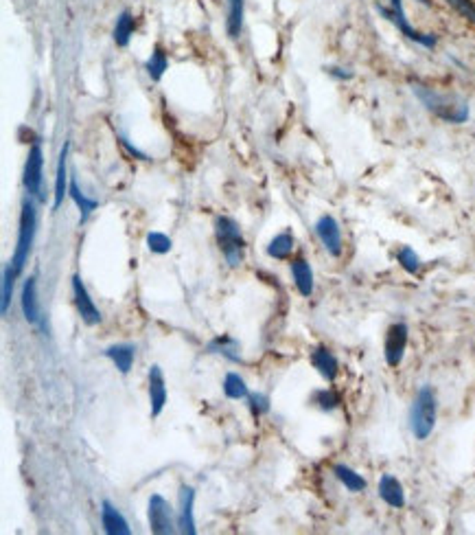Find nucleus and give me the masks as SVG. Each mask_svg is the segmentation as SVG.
I'll return each instance as SVG.
<instances>
[{
    "label": "nucleus",
    "mask_w": 475,
    "mask_h": 535,
    "mask_svg": "<svg viewBox=\"0 0 475 535\" xmlns=\"http://www.w3.org/2000/svg\"><path fill=\"white\" fill-rule=\"evenodd\" d=\"M414 97L425 105V110H430L432 115L447 123H465L469 119V103L455 94H445L438 92L432 86H425L421 82H409Z\"/></svg>",
    "instance_id": "nucleus-1"
},
{
    "label": "nucleus",
    "mask_w": 475,
    "mask_h": 535,
    "mask_svg": "<svg viewBox=\"0 0 475 535\" xmlns=\"http://www.w3.org/2000/svg\"><path fill=\"white\" fill-rule=\"evenodd\" d=\"M436 417H438V400L432 386H421L414 404L409 408V430L419 441L430 439V434L436 428Z\"/></svg>",
    "instance_id": "nucleus-2"
},
{
    "label": "nucleus",
    "mask_w": 475,
    "mask_h": 535,
    "mask_svg": "<svg viewBox=\"0 0 475 535\" xmlns=\"http://www.w3.org/2000/svg\"><path fill=\"white\" fill-rule=\"evenodd\" d=\"M36 226H38V211H36V204L27 200L24 207H22V215H20V230H18V244H15L13 250V257L9 261V265L13 268L15 274H22L24 270V263L29 261L31 255V246H33L36 240Z\"/></svg>",
    "instance_id": "nucleus-3"
},
{
    "label": "nucleus",
    "mask_w": 475,
    "mask_h": 535,
    "mask_svg": "<svg viewBox=\"0 0 475 535\" xmlns=\"http://www.w3.org/2000/svg\"><path fill=\"white\" fill-rule=\"evenodd\" d=\"M215 233H217L219 248H221V253H224L228 265L236 268L243 261V250H246V242H243L239 224H236L232 217L221 215L215 219Z\"/></svg>",
    "instance_id": "nucleus-4"
},
{
    "label": "nucleus",
    "mask_w": 475,
    "mask_h": 535,
    "mask_svg": "<svg viewBox=\"0 0 475 535\" xmlns=\"http://www.w3.org/2000/svg\"><path fill=\"white\" fill-rule=\"evenodd\" d=\"M377 11L382 13L386 20H390L394 27H397L401 31V36H405L407 40L425 46V49H434V46L438 44V38L434 34H421V31H416L414 27L407 22V15H405V9H403V0H390V9L384 7V5H377Z\"/></svg>",
    "instance_id": "nucleus-5"
},
{
    "label": "nucleus",
    "mask_w": 475,
    "mask_h": 535,
    "mask_svg": "<svg viewBox=\"0 0 475 535\" xmlns=\"http://www.w3.org/2000/svg\"><path fill=\"white\" fill-rule=\"evenodd\" d=\"M147 520H149V529L156 535H171L176 531V520H173V509L169 502L160 496L153 494L149 498V507H147Z\"/></svg>",
    "instance_id": "nucleus-6"
},
{
    "label": "nucleus",
    "mask_w": 475,
    "mask_h": 535,
    "mask_svg": "<svg viewBox=\"0 0 475 535\" xmlns=\"http://www.w3.org/2000/svg\"><path fill=\"white\" fill-rule=\"evenodd\" d=\"M407 336H409V329L405 323L390 325L388 334H386V344H384V356H386L388 367L397 369L403 362V356L407 349Z\"/></svg>",
    "instance_id": "nucleus-7"
},
{
    "label": "nucleus",
    "mask_w": 475,
    "mask_h": 535,
    "mask_svg": "<svg viewBox=\"0 0 475 535\" xmlns=\"http://www.w3.org/2000/svg\"><path fill=\"white\" fill-rule=\"evenodd\" d=\"M42 169H44V154H42V147L36 143L33 147L29 149V156H27V163H24V189L29 196H36L42 200Z\"/></svg>",
    "instance_id": "nucleus-8"
},
{
    "label": "nucleus",
    "mask_w": 475,
    "mask_h": 535,
    "mask_svg": "<svg viewBox=\"0 0 475 535\" xmlns=\"http://www.w3.org/2000/svg\"><path fill=\"white\" fill-rule=\"evenodd\" d=\"M315 235H318V240L322 242L324 250L331 257L342 255V230L333 215H322L315 222Z\"/></svg>",
    "instance_id": "nucleus-9"
},
{
    "label": "nucleus",
    "mask_w": 475,
    "mask_h": 535,
    "mask_svg": "<svg viewBox=\"0 0 475 535\" xmlns=\"http://www.w3.org/2000/svg\"><path fill=\"white\" fill-rule=\"evenodd\" d=\"M73 296H75V307L79 312V316L86 325H99L101 323V312L94 305V301L90 298L82 277H73Z\"/></svg>",
    "instance_id": "nucleus-10"
},
{
    "label": "nucleus",
    "mask_w": 475,
    "mask_h": 535,
    "mask_svg": "<svg viewBox=\"0 0 475 535\" xmlns=\"http://www.w3.org/2000/svg\"><path fill=\"white\" fill-rule=\"evenodd\" d=\"M149 404H151V417H160L163 408L167 404V384L163 369L153 365L149 369Z\"/></svg>",
    "instance_id": "nucleus-11"
},
{
    "label": "nucleus",
    "mask_w": 475,
    "mask_h": 535,
    "mask_svg": "<svg viewBox=\"0 0 475 535\" xmlns=\"http://www.w3.org/2000/svg\"><path fill=\"white\" fill-rule=\"evenodd\" d=\"M193 505H195V490L184 485L180 490V513H178V531L184 535H195V518H193Z\"/></svg>",
    "instance_id": "nucleus-12"
},
{
    "label": "nucleus",
    "mask_w": 475,
    "mask_h": 535,
    "mask_svg": "<svg viewBox=\"0 0 475 535\" xmlns=\"http://www.w3.org/2000/svg\"><path fill=\"white\" fill-rule=\"evenodd\" d=\"M379 498L392 509H403L405 507V492H403L401 481L392 474H384L379 478Z\"/></svg>",
    "instance_id": "nucleus-13"
},
{
    "label": "nucleus",
    "mask_w": 475,
    "mask_h": 535,
    "mask_svg": "<svg viewBox=\"0 0 475 535\" xmlns=\"http://www.w3.org/2000/svg\"><path fill=\"white\" fill-rule=\"evenodd\" d=\"M101 525L107 535H130L132 533L128 520H125L123 513L110 500L101 502Z\"/></svg>",
    "instance_id": "nucleus-14"
},
{
    "label": "nucleus",
    "mask_w": 475,
    "mask_h": 535,
    "mask_svg": "<svg viewBox=\"0 0 475 535\" xmlns=\"http://www.w3.org/2000/svg\"><path fill=\"white\" fill-rule=\"evenodd\" d=\"M22 314L29 325H40V303H38V283L36 277H29L22 288Z\"/></svg>",
    "instance_id": "nucleus-15"
},
{
    "label": "nucleus",
    "mask_w": 475,
    "mask_h": 535,
    "mask_svg": "<svg viewBox=\"0 0 475 535\" xmlns=\"http://www.w3.org/2000/svg\"><path fill=\"white\" fill-rule=\"evenodd\" d=\"M311 365L326 382H335V377L340 373V362L326 347H318L311 351Z\"/></svg>",
    "instance_id": "nucleus-16"
},
{
    "label": "nucleus",
    "mask_w": 475,
    "mask_h": 535,
    "mask_svg": "<svg viewBox=\"0 0 475 535\" xmlns=\"http://www.w3.org/2000/svg\"><path fill=\"white\" fill-rule=\"evenodd\" d=\"M68 149L70 143H64L59 154V163H57V176H55V198H53V209H59V204L64 202V196H68Z\"/></svg>",
    "instance_id": "nucleus-17"
},
{
    "label": "nucleus",
    "mask_w": 475,
    "mask_h": 535,
    "mask_svg": "<svg viewBox=\"0 0 475 535\" xmlns=\"http://www.w3.org/2000/svg\"><path fill=\"white\" fill-rule=\"evenodd\" d=\"M289 268H292V277H294V283H296L300 296L309 298L313 294V270H311V265L305 259H294L289 263Z\"/></svg>",
    "instance_id": "nucleus-18"
},
{
    "label": "nucleus",
    "mask_w": 475,
    "mask_h": 535,
    "mask_svg": "<svg viewBox=\"0 0 475 535\" xmlns=\"http://www.w3.org/2000/svg\"><path fill=\"white\" fill-rule=\"evenodd\" d=\"M134 356H136V349L132 347V344H112V347L105 349V358H110L114 362V367L123 373L128 375L134 367Z\"/></svg>",
    "instance_id": "nucleus-19"
},
{
    "label": "nucleus",
    "mask_w": 475,
    "mask_h": 535,
    "mask_svg": "<svg viewBox=\"0 0 475 535\" xmlns=\"http://www.w3.org/2000/svg\"><path fill=\"white\" fill-rule=\"evenodd\" d=\"M333 474H335V478L346 487L348 492L359 494V492L366 490V478H363L361 474H357V471H355L353 467H348V465H344V463H338V465L333 467Z\"/></svg>",
    "instance_id": "nucleus-20"
},
{
    "label": "nucleus",
    "mask_w": 475,
    "mask_h": 535,
    "mask_svg": "<svg viewBox=\"0 0 475 535\" xmlns=\"http://www.w3.org/2000/svg\"><path fill=\"white\" fill-rule=\"evenodd\" d=\"M292 253H294V235L292 233H278L270 242V246H267V255L278 261L289 259Z\"/></svg>",
    "instance_id": "nucleus-21"
},
{
    "label": "nucleus",
    "mask_w": 475,
    "mask_h": 535,
    "mask_svg": "<svg viewBox=\"0 0 475 535\" xmlns=\"http://www.w3.org/2000/svg\"><path fill=\"white\" fill-rule=\"evenodd\" d=\"M209 351H211V353H219V356H224V358H226V360H230V362H241V356H239V342H236L234 338H230V336H217L215 340H211Z\"/></svg>",
    "instance_id": "nucleus-22"
},
{
    "label": "nucleus",
    "mask_w": 475,
    "mask_h": 535,
    "mask_svg": "<svg viewBox=\"0 0 475 535\" xmlns=\"http://www.w3.org/2000/svg\"><path fill=\"white\" fill-rule=\"evenodd\" d=\"M134 29H136L134 15L130 11H121V15L116 18V27H114V42H116V46L125 49V46L130 44L132 36H134Z\"/></svg>",
    "instance_id": "nucleus-23"
},
{
    "label": "nucleus",
    "mask_w": 475,
    "mask_h": 535,
    "mask_svg": "<svg viewBox=\"0 0 475 535\" xmlns=\"http://www.w3.org/2000/svg\"><path fill=\"white\" fill-rule=\"evenodd\" d=\"M243 29V0H228V18H226V31L232 40L241 36Z\"/></svg>",
    "instance_id": "nucleus-24"
},
{
    "label": "nucleus",
    "mask_w": 475,
    "mask_h": 535,
    "mask_svg": "<svg viewBox=\"0 0 475 535\" xmlns=\"http://www.w3.org/2000/svg\"><path fill=\"white\" fill-rule=\"evenodd\" d=\"M68 196H70V198H73V202L77 204V209H79V219H82V222H86V219L90 217V213L99 207V202H97V200H90V198H86V196L82 193V189H79V184H77L75 180H70Z\"/></svg>",
    "instance_id": "nucleus-25"
},
{
    "label": "nucleus",
    "mask_w": 475,
    "mask_h": 535,
    "mask_svg": "<svg viewBox=\"0 0 475 535\" xmlns=\"http://www.w3.org/2000/svg\"><path fill=\"white\" fill-rule=\"evenodd\" d=\"M145 68H147V75L151 77L153 82H160L163 80V75L169 68V59H167V53L160 49V46H156V49H153V53L147 59V66Z\"/></svg>",
    "instance_id": "nucleus-26"
},
{
    "label": "nucleus",
    "mask_w": 475,
    "mask_h": 535,
    "mask_svg": "<svg viewBox=\"0 0 475 535\" xmlns=\"http://www.w3.org/2000/svg\"><path fill=\"white\" fill-rule=\"evenodd\" d=\"M224 393H226V397H230V400H248L250 397V390L246 386V380L239 373H228L226 375Z\"/></svg>",
    "instance_id": "nucleus-27"
},
{
    "label": "nucleus",
    "mask_w": 475,
    "mask_h": 535,
    "mask_svg": "<svg viewBox=\"0 0 475 535\" xmlns=\"http://www.w3.org/2000/svg\"><path fill=\"white\" fill-rule=\"evenodd\" d=\"M313 404L318 406L320 411L331 413V411H335V408H340L342 400H340V395L333 388H322V390H315L313 393Z\"/></svg>",
    "instance_id": "nucleus-28"
},
{
    "label": "nucleus",
    "mask_w": 475,
    "mask_h": 535,
    "mask_svg": "<svg viewBox=\"0 0 475 535\" xmlns=\"http://www.w3.org/2000/svg\"><path fill=\"white\" fill-rule=\"evenodd\" d=\"M397 259H399L401 268H403V270H405L407 274H419V272H421V257L414 253V248L403 246V248L399 250Z\"/></svg>",
    "instance_id": "nucleus-29"
},
{
    "label": "nucleus",
    "mask_w": 475,
    "mask_h": 535,
    "mask_svg": "<svg viewBox=\"0 0 475 535\" xmlns=\"http://www.w3.org/2000/svg\"><path fill=\"white\" fill-rule=\"evenodd\" d=\"M15 274L13 268L7 265L5 272H3V303H0V312H3V316H7L9 312V305H11V296H13V281H15Z\"/></svg>",
    "instance_id": "nucleus-30"
},
{
    "label": "nucleus",
    "mask_w": 475,
    "mask_h": 535,
    "mask_svg": "<svg viewBox=\"0 0 475 535\" xmlns=\"http://www.w3.org/2000/svg\"><path fill=\"white\" fill-rule=\"evenodd\" d=\"M171 246H173V242H171L169 235H165V233L153 230V233H149V235H147V248L151 250V253H156V255H165V253H169Z\"/></svg>",
    "instance_id": "nucleus-31"
},
{
    "label": "nucleus",
    "mask_w": 475,
    "mask_h": 535,
    "mask_svg": "<svg viewBox=\"0 0 475 535\" xmlns=\"http://www.w3.org/2000/svg\"><path fill=\"white\" fill-rule=\"evenodd\" d=\"M248 402H250V411L255 415V419H259L265 413H270V400H267L263 393H252Z\"/></svg>",
    "instance_id": "nucleus-32"
},
{
    "label": "nucleus",
    "mask_w": 475,
    "mask_h": 535,
    "mask_svg": "<svg viewBox=\"0 0 475 535\" xmlns=\"http://www.w3.org/2000/svg\"><path fill=\"white\" fill-rule=\"evenodd\" d=\"M447 5H451L458 13L462 15V18H467L469 22L475 24V5L471 3V0H445Z\"/></svg>",
    "instance_id": "nucleus-33"
},
{
    "label": "nucleus",
    "mask_w": 475,
    "mask_h": 535,
    "mask_svg": "<svg viewBox=\"0 0 475 535\" xmlns=\"http://www.w3.org/2000/svg\"><path fill=\"white\" fill-rule=\"evenodd\" d=\"M331 77H335V80H342V82H348V80H353V71H348V68H340V66H326L324 68Z\"/></svg>",
    "instance_id": "nucleus-34"
},
{
    "label": "nucleus",
    "mask_w": 475,
    "mask_h": 535,
    "mask_svg": "<svg viewBox=\"0 0 475 535\" xmlns=\"http://www.w3.org/2000/svg\"><path fill=\"white\" fill-rule=\"evenodd\" d=\"M419 3H421V5H425V7H430V5H432V0H419Z\"/></svg>",
    "instance_id": "nucleus-35"
}]
</instances>
